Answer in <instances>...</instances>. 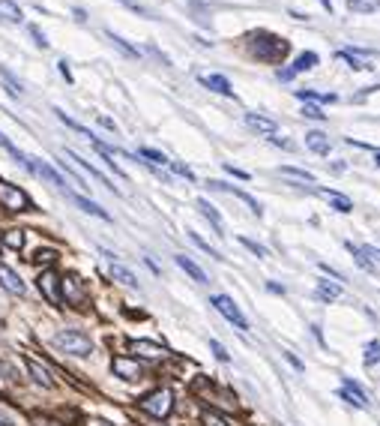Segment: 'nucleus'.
I'll return each instance as SVG.
<instances>
[{"label": "nucleus", "instance_id": "1", "mask_svg": "<svg viewBox=\"0 0 380 426\" xmlns=\"http://www.w3.org/2000/svg\"><path fill=\"white\" fill-rule=\"evenodd\" d=\"M249 52L258 57L261 63H282L287 57V52H291V45L276 34H252L249 36Z\"/></svg>", "mask_w": 380, "mask_h": 426}, {"label": "nucleus", "instance_id": "36", "mask_svg": "<svg viewBox=\"0 0 380 426\" xmlns=\"http://www.w3.org/2000/svg\"><path fill=\"white\" fill-rule=\"evenodd\" d=\"M351 12H375L377 10V3L375 0H351Z\"/></svg>", "mask_w": 380, "mask_h": 426}, {"label": "nucleus", "instance_id": "41", "mask_svg": "<svg viewBox=\"0 0 380 426\" xmlns=\"http://www.w3.org/2000/svg\"><path fill=\"white\" fill-rule=\"evenodd\" d=\"M30 36H33V43H36L39 48H48V39H45V34L36 27V24H30Z\"/></svg>", "mask_w": 380, "mask_h": 426}, {"label": "nucleus", "instance_id": "50", "mask_svg": "<svg viewBox=\"0 0 380 426\" xmlns=\"http://www.w3.org/2000/svg\"><path fill=\"white\" fill-rule=\"evenodd\" d=\"M375 162H377V166H380V153H377V159H375Z\"/></svg>", "mask_w": 380, "mask_h": 426}, {"label": "nucleus", "instance_id": "23", "mask_svg": "<svg viewBox=\"0 0 380 426\" xmlns=\"http://www.w3.org/2000/svg\"><path fill=\"white\" fill-rule=\"evenodd\" d=\"M69 199L78 204V210H84V213H93V216H99V219H111V216H108V210H105V208H99L96 201L84 199V195H78V192H69Z\"/></svg>", "mask_w": 380, "mask_h": 426}, {"label": "nucleus", "instance_id": "10", "mask_svg": "<svg viewBox=\"0 0 380 426\" xmlns=\"http://www.w3.org/2000/svg\"><path fill=\"white\" fill-rule=\"evenodd\" d=\"M36 285H39V291L45 294L48 303H60V276H57L54 270H43Z\"/></svg>", "mask_w": 380, "mask_h": 426}, {"label": "nucleus", "instance_id": "3", "mask_svg": "<svg viewBox=\"0 0 380 426\" xmlns=\"http://www.w3.org/2000/svg\"><path fill=\"white\" fill-rule=\"evenodd\" d=\"M138 405H141L150 417H156V421H165V417L171 414V408H174V393H171L168 388H159V390L147 393Z\"/></svg>", "mask_w": 380, "mask_h": 426}, {"label": "nucleus", "instance_id": "27", "mask_svg": "<svg viewBox=\"0 0 380 426\" xmlns=\"http://www.w3.org/2000/svg\"><path fill=\"white\" fill-rule=\"evenodd\" d=\"M174 261H177V265H180V267H183V270H186V273H189V276H192V280H195V282H206V273H204V270H201V267H198V265H195V261H192V258H186V256H177Z\"/></svg>", "mask_w": 380, "mask_h": 426}, {"label": "nucleus", "instance_id": "24", "mask_svg": "<svg viewBox=\"0 0 380 426\" xmlns=\"http://www.w3.org/2000/svg\"><path fill=\"white\" fill-rule=\"evenodd\" d=\"M318 298L324 303H333L342 298V285L333 282V280H318Z\"/></svg>", "mask_w": 380, "mask_h": 426}, {"label": "nucleus", "instance_id": "29", "mask_svg": "<svg viewBox=\"0 0 380 426\" xmlns=\"http://www.w3.org/2000/svg\"><path fill=\"white\" fill-rule=\"evenodd\" d=\"M0 147H3V150H6V153H12V157H15V159H19V162H21V166H24V168H27V171H30V157H24V153H21V150H19V147H15V144L10 142V138H6V135H3V133H0Z\"/></svg>", "mask_w": 380, "mask_h": 426}, {"label": "nucleus", "instance_id": "28", "mask_svg": "<svg viewBox=\"0 0 380 426\" xmlns=\"http://www.w3.org/2000/svg\"><path fill=\"white\" fill-rule=\"evenodd\" d=\"M0 78H3V85H6V90H10V93H12V96H21V93H24L21 81H19V78H15V76H12V72H10V69H6V67H3V63H0Z\"/></svg>", "mask_w": 380, "mask_h": 426}, {"label": "nucleus", "instance_id": "45", "mask_svg": "<svg viewBox=\"0 0 380 426\" xmlns=\"http://www.w3.org/2000/svg\"><path fill=\"white\" fill-rule=\"evenodd\" d=\"M285 360H287V363H291V366H294V370H300V372L305 370V366H302V360H300V357H296V355H291V351H285Z\"/></svg>", "mask_w": 380, "mask_h": 426}, {"label": "nucleus", "instance_id": "9", "mask_svg": "<svg viewBox=\"0 0 380 426\" xmlns=\"http://www.w3.org/2000/svg\"><path fill=\"white\" fill-rule=\"evenodd\" d=\"M344 388L338 390V396L344 399V403H351V405H357V408H368L371 405V399H368V393L359 388L357 381H351V379H342Z\"/></svg>", "mask_w": 380, "mask_h": 426}, {"label": "nucleus", "instance_id": "37", "mask_svg": "<svg viewBox=\"0 0 380 426\" xmlns=\"http://www.w3.org/2000/svg\"><path fill=\"white\" fill-rule=\"evenodd\" d=\"M189 240H192V243H195V247H198V249H204V252H206V256H213V258H222V256H219V252H216V249H213V247H210V243H206V240H201V237H198L195 232H189Z\"/></svg>", "mask_w": 380, "mask_h": 426}, {"label": "nucleus", "instance_id": "13", "mask_svg": "<svg viewBox=\"0 0 380 426\" xmlns=\"http://www.w3.org/2000/svg\"><path fill=\"white\" fill-rule=\"evenodd\" d=\"M63 157H66V159H72V166L84 168V171H87V175H90V177H96V180H99V183H102V186H105V190L117 192V186H114V183H108V177H105V175H102V171H99V168H93V166H90V159H81V157H78V153H75V150H66V153H63Z\"/></svg>", "mask_w": 380, "mask_h": 426}, {"label": "nucleus", "instance_id": "2", "mask_svg": "<svg viewBox=\"0 0 380 426\" xmlns=\"http://www.w3.org/2000/svg\"><path fill=\"white\" fill-rule=\"evenodd\" d=\"M51 342H54L57 351H66V355H72V357L93 355V339L81 330H60V333H54Z\"/></svg>", "mask_w": 380, "mask_h": 426}, {"label": "nucleus", "instance_id": "40", "mask_svg": "<svg viewBox=\"0 0 380 426\" xmlns=\"http://www.w3.org/2000/svg\"><path fill=\"white\" fill-rule=\"evenodd\" d=\"M302 117H309V120H324L326 111H320V105H305V109H302Z\"/></svg>", "mask_w": 380, "mask_h": 426}, {"label": "nucleus", "instance_id": "31", "mask_svg": "<svg viewBox=\"0 0 380 426\" xmlns=\"http://www.w3.org/2000/svg\"><path fill=\"white\" fill-rule=\"evenodd\" d=\"M138 153H141V159H144V162H150V166H168V162H171L168 157H165V153L150 150V147H141Z\"/></svg>", "mask_w": 380, "mask_h": 426}, {"label": "nucleus", "instance_id": "15", "mask_svg": "<svg viewBox=\"0 0 380 426\" xmlns=\"http://www.w3.org/2000/svg\"><path fill=\"white\" fill-rule=\"evenodd\" d=\"M102 256H108V261H111V267H108V270H111V276H114V280L123 282V285H126V289H138V280H135V273H132L129 267H123L120 261L111 256V252H102Z\"/></svg>", "mask_w": 380, "mask_h": 426}, {"label": "nucleus", "instance_id": "49", "mask_svg": "<svg viewBox=\"0 0 380 426\" xmlns=\"http://www.w3.org/2000/svg\"><path fill=\"white\" fill-rule=\"evenodd\" d=\"M320 3H324V10H333V3H329V0H320Z\"/></svg>", "mask_w": 380, "mask_h": 426}, {"label": "nucleus", "instance_id": "26", "mask_svg": "<svg viewBox=\"0 0 380 426\" xmlns=\"http://www.w3.org/2000/svg\"><path fill=\"white\" fill-rule=\"evenodd\" d=\"M318 195H324V199L333 204L338 213H351V210H353V201L348 199V195H338V192H333V190H318Z\"/></svg>", "mask_w": 380, "mask_h": 426}, {"label": "nucleus", "instance_id": "30", "mask_svg": "<svg viewBox=\"0 0 380 426\" xmlns=\"http://www.w3.org/2000/svg\"><path fill=\"white\" fill-rule=\"evenodd\" d=\"M105 36H108V39H111V45H117V48H120V52L126 54V57H132V60H138V57H141V52H138V48H132V45L126 43V39H120L117 34H111V30H108V34H105Z\"/></svg>", "mask_w": 380, "mask_h": 426}, {"label": "nucleus", "instance_id": "18", "mask_svg": "<svg viewBox=\"0 0 380 426\" xmlns=\"http://www.w3.org/2000/svg\"><path fill=\"white\" fill-rule=\"evenodd\" d=\"M0 285H3L10 294H24V282H21V276L15 273L12 267H6V265H0Z\"/></svg>", "mask_w": 380, "mask_h": 426}, {"label": "nucleus", "instance_id": "38", "mask_svg": "<svg viewBox=\"0 0 380 426\" xmlns=\"http://www.w3.org/2000/svg\"><path fill=\"white\" fill-rule=\"evenodd\" d=\"M239 243H243V247H246V249H249V252H254V256H258V258H267V256H270V252H267V249H263V247H261V243H254V240H249V237H239Z\"/></svg>", "mask_w": 380, "mask_h": 426}, {"label": "nucleus", "instance_id": "20", "mask_svg": "<svg viewBox=\"0 0 380 426\" xmlns=\"http://www.w3.org/2000/svg\"><path fill=\"white\" fill-rule=\"evenodd\" d=\"M24 363H27V370H30V375H33V381L36 384H43V388H48L51 390L54 388V379H51V372L45 370L39 360H33V357H24Z\"/></svg>", "mask_w": 380, "mask_h": 426}, {"label": "nucleus", "instance_id": "39", "mask_svg": "<svg viewBox=\"0 0 380 426\" xmlns=\"http://www.w3.org/2000/svg\"><path fill=\"white\" fill-rule=\"evenodd\" d=\"M201 421H204V426H230V423L225 421V417L216 414V412H204Z\"/></svg>", "mask_w": 380, "mask_h": 426}, {"label": "nucleus", "instance_id": "14", "mask_svg": "<svg viewBox=\"0 0 380 426\" xmlns=\"http://www.w3.org/2000/svg\"><path fill=\"white\" fill-rule=\"evenodd\" d=\"M246 126L249 129H254V133H261V135H276L278 133V124L272 117H263V114H254V111H249L246 114Z\"/></svg>", "mask_w": 380, "mask_h": 426}, {"label": "nucleus", "instance_id": "8", "mask_svg": "<svg viewBox=\"0 0 380 426\" xmlns=\"http://www.w3.org/2000/svg\"><path fill=\"white\" fill-rule=\"evenodd\" d=\"M206 186H210V190H219V192H230V195H237V199L243 201L246 208H249V210L254 213V216H263V208L258 204V199H252V195L246 192V190H237V186H230V183H219V180H210Z\"/></svg>", "mask_w": 380, "mask_h": 426}, {"label": "nucleus", "instance_id": "17", "mask_svg": "<svg viewBox=\"0 0 380 426\" xmlns=\"http://www.w3.org/2000/svg\"><path fill=\"white\" fill-rule=\"evenodd\" d=\"M204 87H210L213 93H222V96H234V87H230V81L225 76H216V72H210V76H198Z\"/></svg>", "mask_w": 380, "mask_h": 426}, {"label": "nucleus", "instance_id": "5", "mask_svg": "<svg viewBox=\"0 0 380 426\" xmlns=\"http://www.w3.org/2000/svg\"><path fill=\"white\" fill-rule=\"evenodd\" d=\"M0 204H3L6 210H30L33 208L27 192H21L19 186L6 183V180H0Z\"/></svg>", "mask_w": 380, "mask_h": 426}, {"label": "nucleus", "instance_id": "35", "mask_svg": "<svg viewBox=\"0 0 380 426\" xmlns=\"http://www.w3.org/2000/svg\"><path fill=\"white\" fill-rule=\"evenodd\" d=\"M300 100H315V102H335L333 93H318V90H300Z\"/></svg>", "mask_w": 380, "mask_h": 426}, {"label": "nucleus", "instance_id": "22", "mask_svg": "<svg viewBox=\"0 0 380 426\" xmlns=\"http://www.w3.org/2000/svg\"><path fill=\"white\" fill-rule=\"evenodd\" d=\"M30 171L33 175H39V177H45L48 183H54V186H63V177L57 175V171L48 166V162H43V159H30Z\"/></svg>", "mask_w": 380, "mask_h": 426}, {"label": "nucleus", "instance_id": "42", "mask_svg": "<svg viewBox=\"0 0 380 426\" xmlns=\"http://www.w3.org/2000/svg\"><path fill=\"white\" fill-rule=\"evenodd\" d=\"M168 166H171V168H174V171H177V175H183L186 180H195V175H192V168L180 166V162H174V159H171V162H168Z\"/></svg>", "mask_w": 380, "mask_h": 426}, {"label": "nucleus", "instance_id": "4", "mask_svg": "<svg viewBox=\"0 0 380 426\" xmlns=\"http://www.w3.org/2000/svg\"><path fill=\"white\" fill-rule=\"evenodd\" d=\"M210 303H213V306H216L219 313L225 315V318H228V322L234 324V327H239V330H249V322H246V315L239 313V306H237V303L228 298V294H213Z\"/></svg>", "mask_w": 380, "mask_h": 426}, {"label": "nucleus", "instance_id": "21", "mask_svg": "<svg viewBox=\"0 0 380 426\" xmlns=\"http://www.w3.org/2000/svg\"><path fill=\"white\" fill-rule=\"evenodd\" d=\"M0 21L6 24H21L24 21V12L15 0H0Z\"/></svg>", "mask_w": 380, "mask_h": 426}, {"label": "nucleus", "instance_id": "12", "mask_svg": "<svg viewBox=\"0 0 380 426\" xmlns=\"http://www.w3.org/2000/svg\"><path fill=\"white\" fill-rule=\"evenodd\" d=\"M60 300L72 303V306H78V303L84 300V289H81L78 276H63L60 280Z\"/></svg>", "mask_w": 380, "mask_h": 426}, {"label": "nucleus", "instance_id": "11", "mask_svg": "<svg viewBox=\"0 0 380 426\" xmlns=\"http://www.w3.org/2000/svg\"><path fill=\"white\" fill-rule=\"evenodd\" d=\"M111 370L117 379L123 381H135V379H141V363L138 360H132V357H114L111 360Z\"/></svg>", "mask_w": 380, "mask_h": 426}, {"label": "nucleus", "instance_id": "25", "mask_svg": "<svg viewBox=\"0 0 380 426\" xmlns=\"http://www.w3.org/2000/svg\"><path fill=\"white\" fill-rule=\"evenodd\" d=\"M198 210H201L204 216H206V219H210V223H213V228H216V234H225V223H222L219 210L213 208L210 201H206V199H198Z\"/></svg>", "mask_w": 380, "mask_h": 426}, {"label": "nucleus", "instance_id": "16", "mask_svg": "<svg viewBox=\"0 0 380 426\" xmlns=\"http://www.w3.org/2000/svg\"><path fill=\"white\" fill-rule=\"evenodd\" d=\"M129 348L135 351L138 357H147V360H159L165 355V348L159 346V342H150V339H132Z\"/></svg>", "mask_w": 380, "mask_h": 426}, {"label": "nucleus", "instance_id": "46", "mask_svg": "<svg viewBox=\"0 0 380 426\" xmlns=\"http://www.w3.org/2000/svg\"><path fill=\"white\" fill-rule=\"evenodd\" d=\"M54 256H57L54 249H39V252H36V258H33V261H54Z\"/></svg>", "mask_w": 380, "mask_h": 426}, {"label": "nucleus", "instance_id": "48", "mask_svg": "<svg viewBox=\"0 0 380 426\" xmlns=\"http://www.w3.org/2000/svg\"><path fill=\"white\" fill-rule=\"evenodd\" d=\"M60 72H63L66 81H72V72H69V67H66V60H60Z\"/></svg>", "mask_w": 380, "mask_h": 426}, {"label": "nucleus", "instance_id": "19", "mask_svg": "<svg viewBox=\"0 0 380 426\" xmlns=\"http://www.w3.org/2000/svg\"><path fill=\"white\" fill-rule=\"evenodd\" d=\"M305 144H309V150H315L318 157H329V150H333V144H329V138L324 133H318V129H311V133H305Z\"/></svg>", "mask_w": 380, "mask_h": 426}, {"label": "nucleus", "instance_id": "43", "mask_svg": "<svg viewBox=\"0 0 380 426\" xmlns=\"http://www.w3.org/2000/svg\"><path fill=\"white\" fill-rule=\"evenodd\" d=\"M210 348H213V355H216L219 360H230V357H228V351L222 348V342H219V339H213V342H210Z\"/></svg>", "mask_w": 380, "mask_h": 426}, {"label": "nucleus", "instance_id": "6", "mask_svg": "<svg viewBox=\"0 0 380 426\" xmlns=\"http://www.w3.org/2000/svg\"><path fill=\"white\" fill-rule=\"evenodd\" d=\"M318 63H320V60H318V54H315V52H302V54L291 63V67H287V69H278V78H282V81H291L294 76H300V72L315 69Z\"/></svg>", "mask_w": 380, "mask_h": 426}, {"label": "nucleus", "instance_id": "47", "mask_svg": "<svg viewBox=\"0 0 380 426\" xmlns=\"http://www.w3.org/2000/svg\"><path fill=\"white\" fill-rule=\"evenodd\" d=\"M228 171L234 177H239V180H249V171H243V168H234V166H228Z\"/></svg>", "mask_w": 380, "mask_h": 426}, {"label": "nucleus", "instance_id": "34", "mask_svg": "<svg viewBox=\"0 0 380 426\" xmlns=\"http://www.w3.org/2000/svg\"><path fill=\"white\" fill-rule=\"evenodd\" d=\"M3 243L10 249H21L24 247V232H21V228H10V232L3 234Z\"/></svg>", "mask_w": 380, "mask_h": 426}, {"label": "nucleus", "instance_id": "32", "mask_svg": "<svg viewBox=\"0 0 380 426\" xmlns=\"http://www.w3.org/2000/svg\"><path fill=\"white\" fill-rule=\"evenodd\" d=\"M278 175H285V177H294V180H302V183H311V171H302V168H294V166H282L278 168Z\"/></svg>", "mask_w": 380, "mask_h": 426}, {"label": "nucleus", "instance_id": "7", "mask_svg": "<svg viewBox=\"0 0 380 426\" xmlns=\"http://www.w3.org/2000/svg\"><path fill=\"white\" fill-rule=\"evenodd\" d=\"M335 57L348 63L351 69L362 72V69H371V63H366V60H371V57H375V52H359V48H338Z\"/></svg>", "mask_w": 380, "mask_h": 426}, {"label": "nucleus", "instance_id": "33", "mask_svg": "<svg viewBox=\"0 0 380 426\" xmlns=\"http://www.w3.org/2000/svg\"><path fill=\"white\" fill-rule=\"evenodd\" d=\"M380 360V339H371L368 346H366V355H362V363L366 366H375Z\"/></svg>", "mask_w": 380, "mask_h": 426}, {"label": "nucleus", "instance_id": "44", "mask_svg": "<svg viewBox=\"0 0 380 426\" xmlns=\"http://www.w3.org/2000/svg\"><path fill=\"white\" fill-rule=\"evenodd\" d=\"M120 3H126L129 10H132V12H138V15H150V12H147L144 6H141V3H138V0H120Z\"/></svg>", "mask_w": 380, "mask_h": 426}]
</instances>
